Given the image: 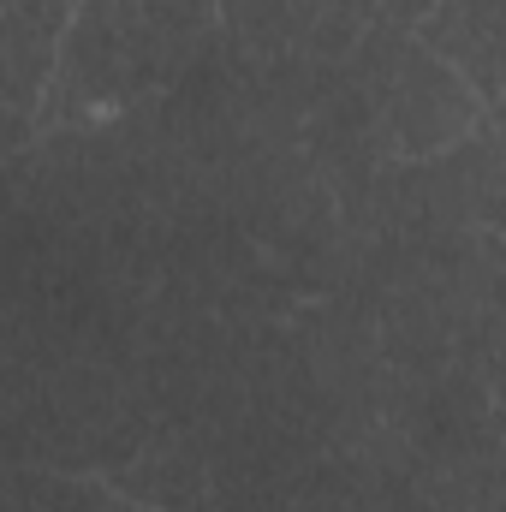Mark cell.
Here are the masks:
<instances>
[{
  "label": "cell",
  "instance_id": "obj_1",
  "mask_svg": "<svg viewBox=\"0 0 506 512\" xmlns=\"http://www.w3.org/2000/svg\"><path fill=\"white\" fill-rule=\"evenodd\" d=\"M221 0H78L60 72L42 96V131L96 126L161 96L209 48Z\"/></svg>",
  "mask_w": 506,
  "mask_h": 512
},
{
  "label": "cell",
  "instance_id": "obj_2",
  "mask_svg": "<svg viewBox=\"0 0 506 512\" xmlns=\"http://www.w3.org/2000/svg\"><path fill=\"white\" fill-rule=\"evenodd\" d=\"M364 54L376 60L364 72V102H370V137L387 161H435L459 149L483 126V96L417 36L381 24L364 36Z\"/></svg>",
  "mask_w": 506,
  "mask_h": 512
},
{
  "label": "cell",
  "instance_id": "obj_3",
  "mask_svg": "<svg viewBox=\"0 0 506 512\" xmlns=\"http://www.w3.org/2000/svg\"><path fill=\"white\" fill-rule=\"evenodd\" d=\"M78 0H6L0 48H6V143L12 155L42 131V96L60 72V48L72 36Z\"/></svg>",
  "mask_w": 506,
  "mask_h": 512
},
{
  "label": "cell",
  "instance_id": "obj_4",
  "mask_svg": "<svg viewBox=\"0 0 506 512\" xmlns=\"http://www.w3.org/2000/svg\"><path fill=\"white\" fill-rule=\"evenodd\" d=\"M429 209V221H465V227H501L506 233V131H471L459 149L435 155L429 167L405 173Z\"/></svg>",
  "mask_w": 506,
  "mask_h": 512
},
{
  "label": "cell",
  "instance_id": "obj_5",
  "mask_svg": "<svg viewBox=\"0 0 506 512\" xmlns=\"http://www.w3.org/2000/svg\"><path fill=\"white\" fill-rule=\"evenodd\" d=\"M417 42L441 54L483 102L506 96V0H441L417 24Z\"/></svg>",
  "mask_w": 506,
  "mask_h": 512
},
{
  "label": "cell",
  "instance_id": "obj_6",
  "mask_svg": "<svg viewBox=\"0 0 506 512\" xmlns=\"http://www.w3.org/2000/svg\"><path fill=\"white\" fill-rule=\"evenodd\" d=\"M108 483L155 512H197L209 501V465H203V453H191L173 435L143 441V453L126 459L120 471H108Z\"/></svg>",
  "mask_w": 506,
  "mask_h": 512
},
{
  "label": "cell",
  "instance_id": "obj_7",
  "mask_svg": "<svg viewBox=\"0 0 506 512\" xmlns=\"http://www.w3.org/2000/svg\"><path fill=\"white\" fill-rule=\"evenodd\" d=\"M114 489L102 477L72 471H18L12 477V512H108Z\"/></svg>",
  "mask_w": 506,
  "mask_h": 512
},
{
  "label": "cell",
  "instance_id": "obj_8",
  "mask_svg": "<svg viewBox=\"0 0 506 512\" xmlns=\"http://www.w3.org/2000/svg\"><path fill=\"white\" fill-rule=\"evenodd\" d=\"M441 0H381V18L393 24V30H405V36H417V24L435 12Z\"/></svg>",
  "mask_w": 506,
  "mask_h": 512
},
{
  "label": "cell",
  "instance_id": "obj_9",
  "mask_svg": "<svg viewBox=\"0 0 506 512\" xmlns=\"http://www.w3.org/2000/svg\"><path fill=\"white\" fill-rule=\"evenodd\" d=\"M108 512H155V507H143V501H131V495H114V501H108Z\"/></svg>",
  "mask_w": 506,
  "mask_h": 512
},
{
  "label": "cell",
  "instance_id": "obj_10",
  "mask_svg": "<svg viewBox=\"0 0 506 512\" xmlns=\"http://www.w3.org/2000/svg\"><path fill=\"white\" fill-rule=\"evenodd\" d=\"M501 512H506V501H501Z\"/></svg>",
  "mask_w": 506,
  "mask_h": 512
}]
</instances>
